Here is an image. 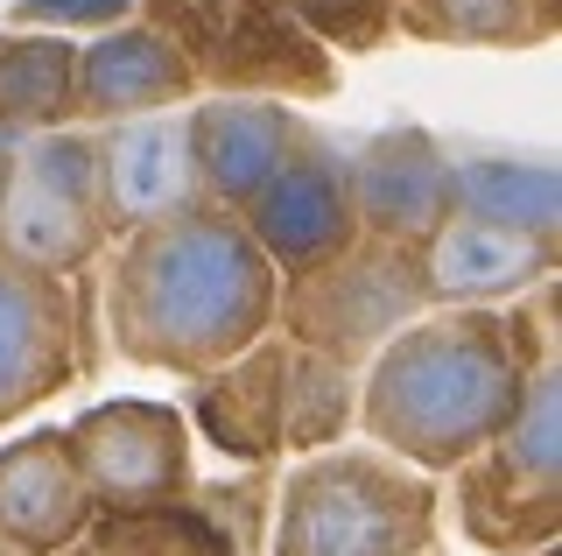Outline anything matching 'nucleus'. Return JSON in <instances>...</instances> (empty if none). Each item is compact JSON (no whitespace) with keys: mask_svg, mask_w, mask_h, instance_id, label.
I'll return each instance as SVG.
<instances>
[{"mask_svg":"<svg viewBox=\"0 0 562 556\" xmlns=\"http://www.w3.org/2000/svg\"><path fill=\"white\" fill-rule=\"evenodd\" d=\"M281 275L246 225L218 204H190L113 240L105 260V338L127 367L198 380L274 332Z\"/></svg>","mask_w":562,"mask_h":556,"instance_id":"f257e3e1","label":"nucleus"},{"mask_svg":"<svg viewBox=\"0 0 562 556\" xmlns=\"http://www.w3.org/2000/svg\"><path fill=\"white\" fill-rule=\"evenodd\" d=\"M527 367L506 310H422L359 367V430L408 472L450 479L506 430Z\"/></svg>","mask_w":562,"mask_h":556,"instance_id":"f03ea898","label":"nucleus"},{"mask_svg":"<svg viewBox=\"0 0 562 556\" xmlns=\"http://www.w3.org/2000/svg\"><path fill=\"white\" fill-rule=\"evenodd\" d=\"M429 472H408L373 444H330L295 458L274 500V556H429L436 549Z\"/></svg>","mask_w":562,"mask_h":556,"instance_id":"7ed1b4c3","label":"nucleus"},{"mask_svg":"<svg viewBox=\"0 0 562 556\" xmlns=\"http://www.w3.org/2000/svg\"><path fill=\"white\" fill-rule=\"evenodd\" d=\"M450 508L485 556H527L562 535V353L527 367L506 430L450 472Z\"/></svg>","mask_w":562,"mask_h":556,"instance_id":"20e7f679","label":"nucleus"},{"mask_svg":"<svg viewBox=\"0 0 562 556\" xmlns=\"http://www.w3.org/2000/svg\"><path fill=\"white\" fill-rule=\"evenodd\" d=\"M127 14L183 49L198 92L281 99V107L338 92V57L316 49L303 29L274 22L260 0H127Z\"/></svg>","mask_w":562,"mask_h":556,"instance_id":"39448f33","label":"nucleus"},{"mask_svg":"<svg viewBox=\"0 0 562 556\" xmlns=\"http://www.w3.org/2000/svg\"><path fill=\"white\" fill-rule=\"evenodd\" d=\"M422 310H429V297H422V275H415V247L359 233L345 254H330V260H316V268L281 282L274 332L289 345H303V353L366 367Z\"/></svg>","mask_w":562,"mask_h":556,"instance_id":"423d86ee","label":"nucleus"},{"mask_svg":"<svg viewBox=\"0 0 562 556\" xmlns=\"http://www.w3.org/2000/svg\"><path fill=\"white\" fill-rule=\"evenodd\" d=\"M190 423L176 402H92L64 430V451L78 465L99 521H140V514H183L190 508Z\"/></svg>","mask_w":562,"mask_h":556,"instance_id":"0eeeda50","label":"nucleus"},{"mask_svg":"<svg viewBox=\"0 0 562 556\" xmlns=\"http://www.w3.org/2000/svg\"><path fill=\"white\" fill-rule=\"evenodd\" d=\"M85 374V318L78 289L29 260L0 254V430L64 394Z\"/></svg>","mask_w":562,"mask_h":556,"instance_id":"6e6552de","label":"nucleus"},{"mask_svg":"<svg viewBox=\"0 0 562 556\" xmlns=\"http://www.w3.org/2000/svg\"><path fill=\"white\" fill-rule=\"evenodd\" d=\"M239 225H246V240L260 247V260H268L281 282L316 268V260H330V254H345L351 240H359L345 155L310 134V142L274 169V184L239 212Z\"/></svg>","mask_w":562,"mask_h":556,"instance_id":"1a4fd4ad","label":"nucleus"},{"mask_svg":"<svg viewBox=\"0 0 562 556\" xmlns=\"http://www.w3.org/2000/svg\"><path fill=\"white\" fill-rule=\"evenodd\" d=\"M183 142H190V169H198L204 204L239 219L274 184V169L310 142V120L295 107H281V99L198 92L183 107Z\"/></svg>","mask_w":562,"mask_h":556,"instance_id":"9d476101","label":"nucleus"},{"mask_svg":"<svg viewBox=\"0 0 562 556\" xmlns=\"http://www.w3.org/2000/svg\"><path fill=\"white\" fill-rule=\"evenodd\" d=\"M198 99V71L183 64L162 29L105 22L99 36H78V78H70V120L113 127V120H148V113H183Z\"/></svg>","mask_w":562,"mask_h":556,"instance_id":"9b49d317","label":"nucleus"},{"mask_svg":"<svg viewBox=\"0 0 562 556\" xmlns=\"http://www.w3.org/2000/svg\"><path fill=\"white\" fill-rule=\"evenodd\" d=\"M351 177V212H359L366 240H394V247H422L443 225L450 204V142L429 127H386L373 142L345 155Z\"/></svg>","mask_w":562,"mask_h":556,"instance_id":"f8f14e48","label":"nucleus"},{"mask_svg":"<svg viewBox=\"0 0 562 556\" xmlns=\"http://www.w3.org/2000/svg\"><path fill=\"white\" fill-rule=\"evenodd\" d=\"M555 254L562 240H527V233H506V225H479L450 212L415 247V275L429 310H506L527 289L555 282Z\"/></svg>","mask_w":562,"mask_h":556,"instance_id":"ddd939ff","label":"nucleus"},{"mask_svg":"<svg viewBox=\"0 0 562 556\" xmlns=\"http://www.w3.org/2000/svg\"><path fill=\"white\" fill-rule=\"evenodd\" d=\"M99 134V225L105 247L140 233L155 219H176L190 204H204L198 169H190L183 113H148V120H113Z\"/></svg>","mask_w":562,"mask_h":556,"instance_id":"4468645a","label":"nucleus"},{"mask_svg":"<svg viewBox=\"0 0 562 556\" xmlns=\"http://www.w3.org/2000/svg\"><path fill=\"white\" fill-rule=\"evenodd\" d=\"M92 493L64 451V430H29L0 444V543L22 556H64L92 529Z\"/></svg>","mask_w":562,"mask_h":556,"instance_id":"2eb2a0df","label":"nucleus"},{"mask_svg":"<svg viewBox=\"0 0 562 556\" xmlns=\"http://www.w3.org/2000/svg\"><path fill=\"white\" fill-rule=\"evenodd\" d=\"M281 359H289V345H281V332H268L239 359L198 374L190 380V409H183L190 437H204L211 451H225L239 465L281 458Z\"/></svg>","mask_w":562,"mask_h":556,"instance_id":"dca6fc26","label":"nucleus"},{"mask_svg":"<svg viewBox=\"0 0 562 556\" xmlns=\"http://www.w3.org/2000/svg\"><path fill=\"white\" fill-rule=\"evenodd\" d=\"M0 254H14V260H29V268L70 282V275H85L105 254L99 204L57 190L49 177H35L22 155H14L8 177H0Z\"/></svg>","mask_w":562,"mask_h":556,"instance_id":"f3484780","label":"nucleus"},{"mask_svg":"<svg viewBox=\"0 0 562 556\" xmlns=\"http://www.w3.org/2000/svg\"><path fill=\"white\" fill-rule=\"evenodd\" d=\"M450 204L457 219L506 225V233H527V240H562V169L549 155L450 142Z\"/></svg>","mask_w":562,"mask_h":556,"instance_id":"a211bd4d","label":"nucleus"},{"mask_svg":"<svg viewBox=\"0 0 562 556\" xmlns=\"http://www.w3.org/2000/svg\"><path fill=\"white\" fill-rule=\"evenodd\" d=\"M562 22V0H394V29L457 49H535Z\"/></svg>","mask_w":562,"mask_h":556,"instance_id":"6ab92c4d","label":"nucleus"},{"mask_svg":"<svg viewBox=\"0 0 562 556\" xmlns=\"http://www.w3.org/2000/svg\"><path fill=\"white\" fill-rule=\"evenodd\" d=\"M70 78L78 36H0V134H49L70 127Z\"/></svg>","mask_w":562,"mask_h":556,"instance_id":"aec40b11","label":"nucleus"},{"mask_svg":"<svg viewBox=\"0 0 562 556\" xmlns=\"http://www.w3.org/2000/svg\"><path fill=\"white\" fill-rule=\"evenodd\" d=\"M351 423H359V367L289 345V359H281V451H295V458L330 451L345 444Z\"/></svg>","mask_w":562,"mask_h":556,"instance_id":"412c9836","label":"nucleus"},{"mask_svg":"<svg viewBox=\"0 0 562 556\" xmlns=\"http://www.w3.org/2000/svg\"><path fill=\"white\" fill-rule=\"evenodd\" d=\"M274 22L303 29L330 57H366L394 36V0H260Z\"/></svg>","mask_w":562,"mask_h":556,"instance_id":"4be33fe9","label":"nucleus"},{"mask_svg":"<svg viewBox=\"0 0 562 556\" xmlns=\"http://www.w3.org/2000/svg\"><path fill=\"white\" fill-rule=\"evenodd\" d=\"M64 556H225V549L190 535L183 514H140V521H92Z\"/></svg>","mask_w":562,"mask_h":556,"instance_id":"5701e85b","label":"nucleus"},{"mask_svg":"<svg viewBox=\"0 0 562 556\" xmlns=\"http://www.w3.org/2000/svg\"><path fill=\"white\" fill-rule=\"evenodd\" d=\"M8 163H14V134H0V177H8Z\"/></svg>","mask_w":562,"mask_h":556,"instance_id":"b1692460","label":"nucleus"},{"mask_svg":"<svg viewBox=\"0 0 562 556\" xmlns=\"http://www.w3.org/2000/svg\"><path fill=\"white\" fill-rule=\"evenodd\" d=\"M527 556H562V549H555V543H549V549H527Z\"/></svg>","mask_w":562,"mask_h":556,"instance_id":"393cba45","label":"nucleus"}]
</instances>
